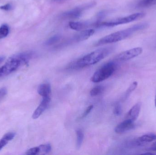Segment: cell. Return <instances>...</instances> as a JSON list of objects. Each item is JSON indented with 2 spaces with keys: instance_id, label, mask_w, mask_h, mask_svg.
<instances>
[{
  "instance_id": "23",
  "label": "cell",
  "mask_w": 156,
  "mask_h": 155,
  "mask_svg": "<svg viewBox=\"0 0 156 155\" xmlns=\"http://www.w3.org/2000/svg\"><path fill=\"white\" fill-rule=\"evenodd\" d=\"M40 153V150H39V147H33L29 149L27 152V155H35L39 154Z\"/></svg>"
},
{
  "instance_id": "20",
  "label": "cell",
  "mask_w": 156,
  "mask_h": 155,
  "mask_svg": "<svg viewBox=\"0 0 156 155\" xmlns=\"http://www.w3.org/2000/svg\"><path fill=\"white\" fill-rule=\"evenodd\" d=\"M104 88L102 86H97L94 87L90 92V94L91 96H94L99 95L103 91Z\"/></svg>"
},
{
  "instance_id": "4",
  "label": "cell",
  "mask_w": 156,
  "mask_h": 155,
  "mask_svg": "<svg viewBox=\"0 0 156 155\" xmlns=\"http://www.w3.org/2000/svg\"><path fill=\"white\" fill-rule=\"evenodd\" d=\"M116 67V64L113 62L106 64L94 74L91 80L93 83H96L106 80L113 74Z\"/></svg>"
},
{
  "instance_id": "5",
  "label": "cell",
  "mask_w": 156,
  "mask_h": 155,
  "mask_svg": "<svg viewBox=\"0 0 156 155\" xmlns=\"http://www.w3.org/2000/svg\"><path fill=\"white\" fill-rule=\"evenodd\" d=\"M23 64L22 62L15 55L10 57L5 64L0 68V77L12 73Z\"/></svg>"
},
{
  "instance_id": "9",
  "label": "cell",
  "mask_w": 156,
  "mask_h": 155,
  "mask_svg": "<svg viewBox=\"0 0 156 155\" xmlns=\"http://www.w3.org/2000/svg\"><path fill=\"white\" fill-rule=\"evenodd\" d=\"M90 5H91V4L86 5H83L80 7L79 6L68 12H66L63 14V15L66 18H73V19L78 18L80 16L83 11L86 8H89L90 7Z\"/></svg>"
},
{
  "instance_id": "22",
  "label": "cell",
  "mask_w": 156,
  "mask_h": 155,
  "mask_svg": "<svg viewBox=\"0 0 156 155\" xmlns=\"http://www.w3.org/2000/svg\"><path fill=\"white\" fill-rule=\"evenodd\" d=\"M137 83L136 82H134L132 84L130 87L128 88L126 91V93L125 95L124 98L125 99H126L128 96L130 95L132 92L133 91H134L135 90L137 86Z\"/></svg>"
},
{
  "instance_id": "17",
  "label": "cell",
  "mask_w": 156,
  "mask_h": 155,
  "mask_svg": "<svg viewBox=\"0 0 156 155\" xmlns=\"http://www.w3.org/2000/svg\"><path fill=\"white\" fill-rule=\"evenodd\" d=\"M76 132L77 136V147L78 149H79L81 146L83 141L84 135H83L82 131L80 129H78L77 130H76Z\"/></svg>"
},
{
  "instance_id": "18",
  "label": "cell",
  "mask_w": 156,
  "mask_h": 155,
  "mask_svg": "<svg viewBox=\"0 0 156 155\" xmlns=\"http://www.w3.org/2000/svg\"><path fill=\"white\" fill-rule=\"evenodd\" d=\"M9 32V28L8 25L3 24L0 27V39L6 37Z\"/></svg>"
},
{
  "instance_id": "28",
  "label": "cell",
  "mask_w": 156,
  "mask_h": 155,
  "mask_svg": "<svg viewBox=\"0 0 156 155\" xmlns=\"http://www.w3.org/2000/svg\"><path fill=\"white\" fill-rule=\"evenodd\" d=\"M150 150L153 151H156V142L152 144L151 147L150 148Z\"/></svg>"
},
{
  "instance_id": "7",
  "label": "cell",
  "mask_w": 156,
  "mask_h": 155,
  "mask_svg": "<svg viewBox=\"0 0 156 155\" xmlns=\"http://www.w3.org/2000/svg\"><path fill=\"white\" fill-rule=\"evenodd\" d=\"M134 123V122L132 121L131 119H126L118 125L115 129V131L117 133H123L125 132L134 128L135 125Z\"/></svg>"
},
{
  "instance_id": "3",
  "label": "cell",
  "mask_w": 156,
  "mask_h": 155,
  "mask_svg": "<svg viewBox=\"0 0 156 155\" xmlns=\"http://www.w3.org/2000/svg\"><path fill=\"white\" fill-rule=\"evenodd\" d=\"M145 15V14L143 12L136 13L128 16L117 18L109 22H98L97 24L96 23L95 26L97 27H100V26L113 27V26L125 24L128 23L136 21L143 18Z\"/></svg>"
},
{
  "instance_id": "8",
  "label": "cell",
  "mask_w": 156,
  "mask_h": 155,
  "mask_svg": "<svg viewBox=\"0 0 156 155\" xmlns=\"http://www.w3.org/2000/svg\"><path fill=\"white\" fill-rule=\"evenodd\" d=\"M50 101L51 99L50 97H43V100L41 102V103L36 109L33 114L32 117L33 119H37L42 114V113L48 107L50 103Z\"/></svg>"
},
{
  "instance_id": "6",
  "label": "cell",
  "mask_w": 156,
  "mask_h": 155,
  "mask_svg": "<svg viewBox=\"0 0 156 155\" xmlns=\"http://www.w3.org/2000/svg\"><path fill=\"white\" fill-rule=\"evenodd\" d=\"M143 48L136 47L122 52L115 57V59L119 61H126L138 56L143 52Z\"/></svg>"
},
{
  "instance_id": "14",
  "label": "cell",
  "mask_w": 156,
  "mask_h": 155,
  "mask_svg": "<svg viewBox=\"0 0 156 155\" xmlns=\"http://www.w3.org/2000/svg\"><path fill=\"white\" fill-rule=\"evenodd\" d=\"M156 140V134L155 133H147L140 136L137 140L138 143H150Z\"/></svg>"
},
{
  "instance_id": "31",
  "label": "cell",
  "mask_w": 156,
  "mask_h": 155,
  "mask_svg": "<svg viewBox=\"0 0 156 155\" xmlns=\"http://www.w3.org/2000/svg\"><path fill=\"white\" fill-rule=\"evenodd\" d=\"M155 105L156 107V94L155 96Z\"/></svg>"
},
{
  "instance_id": "27",
  "label": "cell",
  "mask_w": 156,
  "mask_h": 155,
  "mask_svg": "<svg viewBox=\"0 0 156 155\" xmlns=\"http://www.w3.org/2000/svg\"><path fill=\"white\" fill-rule=\"evenodd\" d=\"M7 89L5 87H2L0 89V99L3 97L7 94Z\"/></svg>"
},
{
  "instance_id": "21",
  "label": "cell",
  "mask_w": 156,
  "mask_h": 155,
  "mask_svg": "<svg viewBox=\"0 0 156 155\" xmlns=\"http://www.w3.org/2000/svg\"><path fill=\"white\" fill-rule=\"evenodd\" d=\"M60 39H61V36L58 35H56L50 37L49 39H48L46 42V44L48 45H52L57 42L60 40Z\"/></svg>"
},
{
  "instance_id": "26",
  "label": "cell",
  "mask_w": 156,
  "mask_h": 155,
  "mask_svg": "<svg viewBox=\"0 0 156 155\" xmlns=\"http://www.w3.org/2000/svg\"><path fill=\"white\" fill-rule=\"evenodd\" d=\"M12 8V5L10 4H6L5 5H2L0 6V9L1 10H4L5 11H8L11 10Z\"/></svg>"
},
{
  "instance_id": "1",
  "label": "cell",
  "mask_w": 156,
  "mask_h": 155,
  "mask_svg": "<svg viewBox=\"0 0 156 155\" xmlns=\"http://www.w3.org/2000/svg\"><path fill=\"white\" fill-rule=\"evenodd\" d=\"M113 49V47L111 46L97 49L72 62L69 66V68L80 69L95 64L110 54Z\"/></svg>"
},
{
  "instance_id": "13",
  "label": "cell",
  "mask_w": 156,
  "mask_h": 155,
  "mask_svg": "<svg viewBox=\"0 0 156 155\" xmlns=\"http://www.w3.org/2000/svg\"><path fill=\"white\" fill-rule=\"evenodd\" d=\"M37 93L43 97H50L51 93L50 85L49 84L40 85L37 88Z\"/></svg>"
},
{
  "instance_id": "24",
  "label": "cell",
  "mask_w": 156,
  "mask_h": 155,
  "mask_svg": "<svg viewBox=\"0 0 156 155\" xmlns=\"http://www.w3.org/2000/svg\"><path fill=\"white\" fill-rule=\"evenodd\" d=\"M122 113V106L119 104H117L115 106L114 113L116 116L121 115Z\"/></svg>"
},
{
  "instance_id": "15",
  "label": "cell",
  "mask_w": 156,
  "mask_h": 155,
  "mask_svg": "<svg viewBox=\"0 0 156 155\" xmlns=\"http://www.w3.org/2000/svg\"><path fill=\"white\" fill-rule=\"evenodd\" d=\"M15 133H9L4 136L0 140V150L4 147L9 141L12 140L15 136Z\"/></svg>"
},
{
  "instance_id": "30",
  "label": "cell",
  "mask_w": 156,
  "mask_h": 155,
  "mask_svg": "<svg viewBox=\"0 0 156 155\" xmlns=\"http://www.w3.org/2000/svg\"><path fill=\"white\" fill-rule=\"evenodd\" d=\"M144 155H153V153H145L144 154Z\"/></svg>"
},
{
  "instance_id": "16",
  "label": "cell",
  "mask_w": 156,
  "mask_h": 155,
  "mask_svg": "<svg viewBox=\"0 0 156 155\" xmlns=\"http://www.w3.org/2000/svg\"><path fill=\"white\" fill-rule=\"evenodd\" d=\"M156 4V0H142L137 4V6L140 8H145L152 6Z\"/></svg>"
},
{
  "instance_id": "11",
  "label": "cell",
  "mask_w": 156,
  "mask_h": 155,
  "mask_svg": "<svg viewBox=\"0 0 156 155\" xmlns=\"http://www.w3.org/2000/svg\"><path fill=\"white\" fill-rule=\"evenodd\" d=\"M141 109V103H138L136 104L128 112L127 114L128 119H131L132 121L135 122L139 116Z\"/></svg>"
},
{
  "instance_id": "19",
  "label": "cell",
  "mask_w": 156,
  "mask_h": 155,
  "mask_svg": "<svg viewBox=\"0 0 156 155\" xmlns=\"http://www.w3.org/2000/svg\"><path fill=\"white\" fill-rule=\"evenodd\" d=\"M40 153L39 154H46L51 151V147L50 144L42 145L39 146Z\"/></svg>"
},
{
  "instance_id": "12",
  "label": "cell",
  "mask_w": 156,
  "mask_h": 155,
  "mask_svg": "<svg viewBox=\"0 0 156 155\" xmlns=\"http://www.w3.org/2000/svg\"><path fill=\"white\" fill-rule=\"evenodd\" d=\"M69 25L71 29L80 32L87 29L90 25L87 22H70Z\"/></svg>"
},
{
  "instance_id": "2",
  "label": "cell",
  "mask_w": 156,
  "mask_h": 155,
  "mask_svg": "<svg viewBox=\"0 0 156 155\" xmlns=\"http://www.w3.org/2000/svg\"><path fill=\"white\" fill-rule=\"evenodd\" d=\"M148 24L147 23H141L133 25L127 29L115 32L98 40L95 44V45L99 46L122 41L133 34L136 32L144 30L148 27Z\"/></svg>"
},
{
  "instance_id": "29",
  "label": "cell",
  "mask_w": 156,
  "mask_h": 155,
  "mask_svg": "<svg viewBox=\"0 0 156 155\" xmlns=\"http://www.w3.org/2000/svg\"><path fill=\"white\" fill-rule=\"evenodd\" d=\"M5 56H0V65L2 64L3 62H4L5 60Z\"/></svg>"
},
{
  "instance_id": "25",
  "label": "cell",
  "mask_w": 156,
  "mask_h": 155,
  "mask_svg": "<svg viewBox=\"0 0 156 155\" xmlns=\"http://www.w3.org/2000/svg\"><path fill=\"white\" fill-rule=\"evenodd\" d=\"M93 108V106L91 105L90 106H89V107L87 108V109L84 111V113H83V114L82 115L81 118H83L86 117V116H87L89 113H90V112L91 111Z\"/></svg>"
},
{
  "instance_id": "10",
  "label": "cell",
  "mask_w": 156,
  "mask_h": 155,
  "mask_svg": "<svg viewBox=\"0 0 156 155\" xmlns=\"http://www.w3.org/2000/svg\"><path fill=\"white\" fill-rule=\"evenodd\" d=\"M94 30L92 29H85L80 31L79 33L74 36V41L75 42H80L87 40L94 34Z\"/></svg>"
}]
</instances>
